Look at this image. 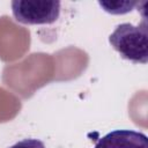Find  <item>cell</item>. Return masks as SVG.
<instances>
[{
	"label": "cell",
	"mask_w": 148,
	"mask_h": 148,
	"mask_svg": "<svg viewBox=\"0 0 148 148\" xmlns=\"http://www.w3.org/2000/svg\"><path fill=\"white\" fill-rule=\"evenodd\" d=\"M109 43L123 59L134 64L148 62V25L146 20L139 25L118 24L109 36Z\"/></svg>",
	"instance_id": "6da1fadb"
},
{
	"label": "cell",
	"mask_w": 148,
	"mask_h": 148,
	"mask_svg": "<svg viewBox=\"0 0 148 148\" xmlns=\"http://www.w3.org/2000/svg\"><path fill=\"white\" fill-rule=\"evenodd\" d=\"M60 1L56 0H14V18L23 24H51L60 15Z\"/></svg>",
	"instance_id": "7a4b0ae2"
},
{
	"label": "cell",
	"mask_w": 148,
	"mask_h": 148,
	"mask_svg": "<svg viewBox=\"0 0 148 148\" xmlns=\"http://www.w3.org/2000/svg\"><path fill=\"white\" fill-rule=\"evenodd\" d=\"M94 148H148V138L134 130H114L98 139Z\"/></svg>",
	"instance_id": "3957f363"
},
{
	"label": "cell",
	"mask_w": 148,
	"mask_h": 148,
	"mask_svg": "<svg viewBox=\"0 0 148 148\" xmlns=\"http://www.w3.org/2000/svg\"><path fill=\"white\" fill-rule=\"evenodd\" d=\"M98 5L103 8L104 12L112 14V15H123L126 13L132 12L138 5V1H98Z\"/></svg>",
	"instance_id": "277c9868"
},
{
	"label": "cell",
	"mask_w": 148,
	"mask_h": 148,
	"mask_svg": "<svg viewBox=\"0 0 148 148\" xmlns=\"http://www.w3.org/2000/svg\"><path fill=\"white\" fill-rule=\"evenodd\" d=\"M9 148H46L44 142L38 140V139H23L16 143H14L13 146H10Z\"/></svg>",
	"instance_id": "5b68a950"
}]
</instances>
